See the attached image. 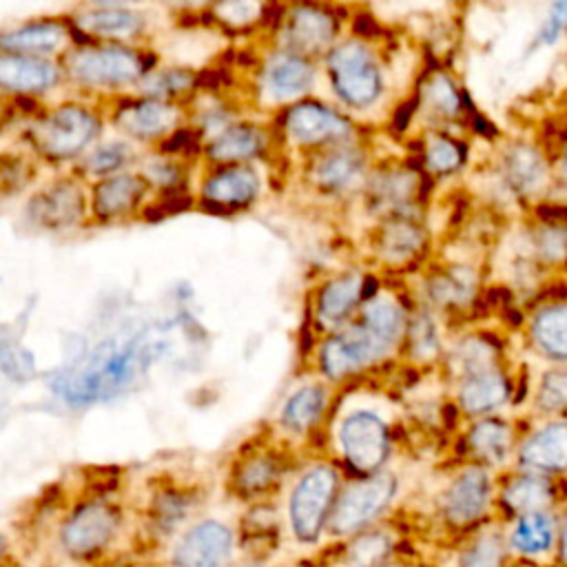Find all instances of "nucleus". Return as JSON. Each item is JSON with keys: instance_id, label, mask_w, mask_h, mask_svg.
Wrapping results in <instances>:
<instances>
[{"instance_id": "obj_1", "label": "nucleus", "mask_w": 567, "mask_h": 567, "mask_svg": "<svg viewBox=\"0 0 567 567\" xmlns=\"http://www.w3.org/2000/svg\"><path fill=\"white\" fill-rule=\"evenodd\" d=\"M498 476L492 470L470 463L445 485L439 503L443 525L458 538L481 529L496 518Z\"/></svg>"}, {"instance_id": "obj_2", "label": "nucleus", "mask_w": 567, "mask_h": 567, "mask_svg": "<svg viewBox=\"0 0 567 567\" xmlns=\"http://www.w3.org/2000/svg\"><path fill=\"white\" fill-rule=\"evenodd\" d=\"M339 496V472L328 463L308 467L288 496V529L297 545L315 547L328 534Z\"/></svg>"}, {"instance_id": "obj_3", "label": "nucleus", "mask_w": 567, "mask_h": 567, "mask_svg": "<svg viewBox=\"0 0 567 567\" xmlns=\"http://www.w3.org/2000/svg\"><path fill=\"white\" fill-rule=\"evenodd\" d=\"M396 489L399 483L392 472L361 476L346 485L337 496L328 534L343 543L370 527H377V520L390 509Z\"/></svg>"}, {"instance_id": "obj_4", "label": "nucleus", "mask_w": 567, "mask_h": 567, "mask_svg": "<svg viewBox=\"0 0 567 567\" xmlns=\"http://www.w3.org/2000/svg\"><path fill=\"white\" fill-rule=\"evenodd\" d=\"M122 532V514L109 501H86L69 512L58 529V547L73 563H89L109 551Z\"/></svg>"}, {"instance_id": "obj_5", "label": "nucleus", "mask_w": 567, "mask_h": 567, "mask_svg": "<svg viewBox=\"0 0 567 567\" xmlns=\"http://www.w3.org/2000/svg\"><path fill=\"white\" fill-rule=\"evenodd\" d=\"M567 501V478H549L518 467L498 474L496 518L501 523L523 514L558 509Z\"/></svg>"}, {"instance_id": "obj_6", "label": "nucleus", "mask_w": 567, "mask_h": 567, "mask_svg": "<svg viewBox=\"0 0 567 567\" xmlns=\"http://www.w3.org/2000/svg\"><path fill=\"white\" fill-rule=\"evenodd\" d=\"M235 551V529L219 518H202L177 534L166 567H230Z\"/></svg>"}, {"instance_id": "obj_7", "label": "nucleus", "mask_w": 567, "mask_h": 567, "mask_svg": "<svg viewBox=\"0 0 567 567\" xmlns=\"http://www.w3.org/2000/svg\"><path fill=\"white\" fill-rule=\"evenodd\" d=\"M514 567H545L556 563L558 509H543L503 523Z\"/></svg>"}, {"instance_id": "obj_8", "label": "nucleus", "mask_w": 567, "mask_h": 567, "mask_svg": "<svg viewBox=\"0 0 567 567\" xmlns=\"http://www.w3.org/2000/svg\"><path fill=\"white\" fill-rule=\"evenodd\" d=\"M97 133V120L78 104H62L31 128L33 144L51 159L78 155Z\"/></svg>"}, {"instance_id": "obj_9", "label": "nucleus", "mask_w": 567, "mask_h": 567, "mask_svg": "<svg viewBox=\"0 0 567 567\" xmlns=\"http://www.w3.org/2000/svg\"><path fill=\"white\" fill-rule=\"evenodd\" d=\"M339 443L348 467L359 476L379 474L390 454L385 423L365 410L346 416L339 427Z\"/></svg>"}, {"instance_id": "obj_10", "label": "nucleus", "mask_w": 567, "mask_h": 567, "mask_svg": "<svg viewBox=\"0 0 567 567\" xmlns=\"http://www.w3.org/2000/svg\"><path fill=\"white\" fill-rule=\"evenodd\" d=\"M334 91L352 106H368L381 91V75L372 53L361 42L348 40L328 55Z\"/></svg>"}, {"instance_id": "obj_11", "label": "nucleus", "mask_w": 567, "mask_h": 567, "mask_svg": "<svg viewBox=\"0 0 567 567\" xmlns=\"http://www.w3.org/2000/svg\"><path fill=\"white\" fill-rule=\"evenodd\" d=\"M512 467L567 478V419H545L529 427L518 441Z\"/></svg>"}, {"instance_id": "obj_12", "label": "nucleus", "mask_w": 567, "mask_h": 567, "mask_svg": "<svg viewBox=\"0 0 567 567\" xmlns=\"http://www.w3.org/2000/svg\"><path fill=\"white\" fill-rule=\"evenodd\" d=\"M71 78L82 84H126L144 73V62L137 53L122 47L78 49L64 58Z\"/></svg>"}, {"instance_id": "obj_13", "label": "nucleus", "mask_w": 567, "mask_h": 567, "mask_svg": "<svg viewBox=\"0 0 567 567\" xmlns=\"http://www.w3.org/2000/svg\"><path fill=\"white\" fill-rule=\"evenodd\" d=\"M388 343L359 323L326 341L321 350V368L330 379H341L374 363L388 352Z\"/></svg>"}, {"instance_id": "obj_14", "label": "nucleus", "mask_w": 567, "mask_h": 567, "mask_svg": "<svg viewBox=\"0 0 567 567\" xmlns=\"http://www.w3.org/2000/svg\"><path fill=\"white\" fill-rule=\"evenodd\" d=\"M503 179L518 197L532 199L547 190L551 197L554 166L538 144L514 142L503 153Z\"/></svg>"}, {"instance_id": "obj_15", "label": "nucleus", "mask_w": 567, "mask_h": 567, "mask_svg": "<svg viewBox=\"0 0 567 567\" xmlns=\"http://www.w3.org/2000/svg\"><path fill=\"white\" fill-rule=\"evenodd\" d=\"M518 441L520 430L514 427L509 421L483 416L470 427L465 436V447L472 463L483 465L492 472H501L503 467L509 470L514 465Z\"/></svg>"}, {"instance_id": "obj_16", "label": "nucleus", "mask_w": 567, "mask_h": 567, "mask_svg": "<svg viewBox=\"0 0 567 567\" xmlns=\"http://www.w3.org/2000/svg\"><path fill=\"white\" fill-rule=\"evenodd\" d=\"M288 133L301 144H326L350 135V124L323 104L299 102L286 113Z\"/></svg>"}, {"instance_id": "obj_17", "label": "nucleus", "mask_w": 567, "mask_h": 567, "mask_svg": "<svg viewBox=\"0 0 567 567\" xmlns=\"http://www.w3.org/2000/svg\"><path fill=\"white\" fill-rule=\"evenodd\" d=\"M452 567H514L501 520H492L458 540Z\"/></svg>"}, {"instance_id": "obj_18", "label": "nucleus", "mask_w": 567, "mask_h": 567, "mask_svg": "<svg viewBox=\"0 0 567 567\" xmlns=\"http://www.w3.org/2000/svg\"><path fill=\"white\" fill-rule=\"evenodd\" d=\"M514 396L512 379L498 370H485L472 377H465L458 388V405L470 416H485L503 408Z\"/></svg>"}, {"instance_id": "obj_19", "label": "nucleus", "mask_w": 567, "mask_h": 567, "mask_svg": "<svg viewBox=\"0 0 567 567\" xmlns=\"http://www.w3.org/2000/svg\"><path fill=\"white\" fill-rule=\"evenodd\" d=\"M84 210L82 193L71 182H58L47 190L38 193L29 204V217L44 228L58 230L73 226Z\"/></svg>"}, {"instance_id": "obj_20", "label": "nucleus", "mask_w": 567, "mask_h": 567, "mask_svg": "<svg viewBox=\"0 0 567 567\" xmlns=\"http://www.w3.org/2000/svg\"><path fill=\"white\" fill-rule=\"evenodd\" d=\"M337 33V22L319 7H295L286 24V42L295 53H319Z\"/></svg>"}, {"instance_id": "obj_21", "label": "nucleus", "mask_w": 567, "mask_h": 567, "mask_svg": "<svg viewBox=\"0 0 567 567\" xmlns=\"http://www.w3.org/2000/svg\"><path fill=\"white\" fill-rule=\"evenodd\" d=\"M396 551V538L385 527H370L341 543L332 567H388Z\"/></svg>"}, {"instance_id": "obj_22", "label": "nucleus", "mask_w": 567, "mask_h": 567, "mask_svg": "<svg viewBox=\"0 0 567 567\" xmlns=\"http://www.w3.org/2000/svg\"><path fill=\"white\" fill-rule=\"evenodd\" d=\"M529 343L538 357L567 365V303L534 310L529 321Z\"/></svg>"}, {"instance_id": "obj_23", "label": "nucleus", "mask_w": 567, "mask_h": 567, "mask_svg": "<svg viewBox=\"0 0 567 567\" xmlns=\"http://www.w3.org/2000/svg\"><path fill=\"white\" fill-rule=\"evenodd\" d=\"M58 80V69L33 55H16L4 53L0 58V84L7 91L18 93H35L44 91Z\"/></svg>"}, {"instance_id": "obj_24", "label": "nucleus", "mask_w": 567, "mask_h": 567, "mask_svg": "<svg viewBox=\"0 0 567 567\" xmlns=\"http://www.w3.org/2000/svg\"><path fill=\"white\" fill-rule=\"evenodd\" d=\"M257 193H259V179L255 171L248 166H230L213 175L202 188V195L208 202L226 208L246 206L257 197Z\"/></svg>"}, {"instance_id": "obj_25", "label": "nucleus", "mask_w": 567, "mask_h": 567, "mask_svg": "<svg viewBox=\"0 0 567 567\" xmlns=\"http://www.w3.org/2000/svg\"><path fill=\"white\" fill-rule=\"evenodd\" d=\"M363 286L365 284L357 272H346L326 281L317 297V317L321 319V323H341L363 297Z\"/></svg>"}, {"instance_id": "obj_26", "label": "nucleus", "mask_w": 567, "mask_h": 567, "mask_svg": "<svg viewBox=\"0 0 567 567\" xmlns=\"http://www.w3.org/2000/svg\"><path fill=\"white\" fill-rule=\"evenodd\" d=\"M177 120L175 106L159 102V100H144L135 102L128 106H122L117 113V124L140 137V140H151L164 135Z\"/></svg>"}, {"instance_id": "obj_27", "label": "nucleus", "mask_w": 567, "mask_h": 567, "mask_svg": "<svg viewBox=\"0 0 567 567\" xmlns=\"http://www.w3.org/2000/svg\"><path fill=\"white\" fill-rule=\"evenodd\" d=\"M312 84V66L295 53H281L266 66V89L277 100H290L306 93Z\"/></svg>"}, {"instance_id": "obj_28", "label": "nucleus", "mask_w": 567, "mask_h": 567, "mask_svg": "<svg viewBox=\"0 0 567 567\" xmlns=\"http://www.w3.org/2000/svg\"><path fill=\"white\" fill-rule=\"evenodd\" d=\"M144 193V179L135 175H113L97 184L93 197V210L104 217L113 219L120 217L137 206Z\"/></svg>"}, {"instance_id": "obj_29", "label": "nucleus", "mask_w": 567, "mask_h": 567, "mask_svg": "<svg viewBox=\"0 0 567 567\" xmlns=\"http://www.w3.org/2000/svg\"><path fill=\"white\" fill-rule=\"evenodd\" d=\"M66 40V31L58 22H33L4 33L0 44L7 53L16 55H42L58 51Z\"/></svg>"}, {"instance_id": "obj_30", "label": "nucleus", "mask_w": 567, "mask_h": 567, "mask_svg": "<svg viewBox=\"0 0 567 567\" xmlns=\"http://www.w3.org/2000/svg\"><path fill=\"white\" fill-rule=\"evenodd\" d=\"M361 168L363 159L359 151L337 148L315 164L312 177L323 190H343L354 184V179L361 175Z\"/></svg>"}, {"instance_id": "obj_31", "label": "nucleus", "mask_w": 567, "mask_h": 567, "mask_svg": "<svg viewBox=\"0 0 567 567\" xmlns=\"http://www.w3.org/2000/svg\"><path fill=\"white\" fill-rule=\"evenodd\" d=\"M264 146V133L252 124L226 126L210 144L208 155L215 162H241L255 157Z\"/></svg>"}, {"instance_id": "obj_32", "label": "nucleus", "mask_w": 567, "mask_h": 567, "mask_svg": "<svg viewBox=\"0 0 567 567\" xmlns=\"http://www.w3.org/2000/svg\"><path fill=\"white\" fill-rule=\"evenodd\" d=\"M78 24L86 33L104 35V38H133L144 20L140 13L122 9V7H95L89 13L78 18Z\"/></svg>"}, {"instance_id": "obj_33", "label": "nucleus", "mask_w": 567, "mask_h": 567, "mask_svg": "<svg viewBox=\"0 0 567 567\" xmlns=\"http://www.w3.org/2000/svg\"><path fill=\"white\" fill-rule=\"evenodd\" d=\"M326 408V392L317 385H308L297 390L284 405L281 423L295 432H303L312 427Z\"/></svg>"}, {"instance_id": "obj_34", "label": "nucleus", "mask_w": 567, "mask_h": 567, "mask_svg": "<svg viewBox=\"0 0 567 567\" xmlns=\"http://www.w3.org/2000/svg\"><path fill=\"white\" fill-rule=\"evenodd\" d=\"M193 501L184 492L157 494L151 505V529L157 538L173 536L188 518Z\"/></svg>"}, {"instance_id": "obj_35", "label": "nucleus", "mask_w": 567, "mask_h": 567, "mask_svg": "<svg viewBox=\"0 0 567 567\" xmlns=\"http://www.w3.org/2000/svg\"><path fill=\"white\" fill-rule=\"evenodd\" d=\"M534 405L545 419H567V365H556L543 372Z\"/></svg>"}, {"instance_id": "obj_36", "label": "nucleus", "mask_w": 567, "mask_h": 567, "mask_svg": "<svg viewBox=\"0 0 567 567\" xmlns=\"http://www.w3.org/2000/svg\"><path fill=\"white\" fill-rule=\"evenodd\" d=\"M279 476L277 461L270 454H257L246 458L235 476V485L244 496H261L268 492Z\"/></svg>"}, {"instance_id": "obj_37", "label": "nucleus", "mask_w": 567, "mask_h": 567, "mask_svg": "<svg viewBox=\"0 0 567 567\" xmlns=\"http://www.w3.org/2000/svg\"><path fill=\"white\" fill-rule=\"evenodd\" d=\"M361 323L388 346H392L401 337L405 326L401 308L388 299H370L363 308Z\"/></svg>"}, {"instance_id": "obj_38", "label": "nucleus", "mask_w": 567, "mask_h": 567, "mask_svg": "<svg viewBox=\"0 0 567 567\" xmlns=\"http://www.w3.org/2000/svg\"><path fill=\"white\" fill-rule=\"evenodd\" d=\"M423 246V233L408 219H394L383 230L381 250L390 261H405Z\"/></svg>"}, {"instance_id": "obj_39", "label": "nucleus", "mask_w": 567, "mask_h": 567, "mask_svg": "<svg viewBox=\"0 0 567 567\" xmlns=\"http://www.w3.org/2000/svg\"><path fill=\"white\" fill-rule=\"evenodd\" d=\"M476 277L470 268H452L432 281V297L443 306H461L474 297Z\"/></svg>"}, {"instance_id": "obj_40", "label": "nucleus", "mask_w": 567, "mask_h": 567, "mask_svg": "<svg viewBox=\"0 0 567 567\" xmlns=\"http://www.w3.org/2000/svg\"><path fill=\"white\" fill-rule=\"evenodd\" d=\"M465 162V146L458 144L452 137L445 135H434L427 140L425 146V166L432 173L439 175H450L454 171H458Z\"/></svg>"}, {"instance_id": "obj_41", "label": "nucleus", "mask_w": 567, "mask_h": 567, "mask_svg": "<svg viewBox=\"0 0 567 567\" xmlns=\"http://www.w3.org/2000/svg\"><path fill=\"white\" fill-rule=\"evenodd\" d=\"M425 95L430 106L445 115V117H454L461 113L463 106V93L456 89V84L445 75V73H436L427 86H425Z\"/></svg>"}, {"instance_id": "obj_42", "label": "nucleus", "mask_w": 567, "mask_h": 567, "mask_svg": "<svg viewBox=\"0 0 567 567\" xmlns=\"http://www.w3.org/2000/svg\"><path fill=\"white\" fill-rule=\"evenodd\" d=\"M131 157H133V151H131L128 144H124V142H109V144L97 146L89 155L84 168L89 173H93V175H109V173L122 168L126 162H131Z\"/></svg>"}, {"instance_id": "obj_43", "label": "nucleus", "mask_w": 567, "mask_h": 567, "mask_svg": "<svg viewBox=\"0 0 567 567\" xmlns=\"http://www.w3.org/2000/svg\"><path fill=\"white\" fill-rule=\"evenodd\" d=\"M410 337V348L419 359H430L439 352V339H436V328L427 315L414 317L408 330Z\"/></svg>"}, {"instance_id": "obj_44", "label": "nucleus", "mask_w": 567, "mask_h": 567, "mask_svg": "<svg viewBox=\"0 0 567 567\" xmlns=\"http://www.w3.org/2000/svg\"><path fill=\"white\" fill-rule=\"evenodd\" d=\"M567 33V0L549 4V13L538 27L532 47H551Z\"/></svg>"}, {"instance_id": "obj_45", "label": "nucleus", "mask_w": 567, "mask_h": 567, "mask_svg": "<svg viewBox=\"0 0 567 567\" xmlns=\"http://www.w3.org/2000/svg\"><path fill=\"white\" fill-rule=\"evenodd\" d=\"M193 75L182 69H164L144 80V86L151 95H173L179 91H186L193 84Z\"/></svg>"}, {"instance_id": "obj_46", "label": "nucleus", "mask_w": 567, "mask_h": 567, "mask_svg": "<svg viewBox=\"0 0 567 567\" xmlns=\"http://www.w3.org/2000/svg\"><path fill=\"white\" fill-rule=\"evenodd\" d=\"M410 190H412V177L410 175L408 177L405 175H392V177L388 175V177H383V182L377 190V197L385 204L396 206V204H403V202L410 199Z\"/></svg>"}, {"instance_id": "obj_47", "label": "nucleus", "mask_w": 567, "mask_h": 567, "mask_svg": "<svg viewBox=\"0 0 567 567\" xmlns=\"http://www.w3.org/2000/svg\"><path fill=\"white\" fill-rule=\"evenodd\" d=\"M259 9H261L259 4H250V2H230V4L213 7V11L219 13L221 20L233 22V24H246V22L255 20Z\"/></svg>"}, {"instance_id": "obj_48", "label": "nucleus", "mask_w": 567, "mask_h": 567, "mask_svg": "<svg viewBox=\"0 0 567 567\" xmlns=\"http://www.w3.org/2000/svg\"><path fill=\"white\" fill-rule=\"evenodd\" d=\"M177 175H179V168L175 164H168V162H153L146 168V177L162 184V186L175 184L179 179Z\"/></svg>"}, {"instance_id": "obj_49", "label": "nucleus", "mask_w": 567, "mask_h": 567, "mask_svg": "<svg viewBox=\"0 0 567 567\" xmlns=\"http://www.w3.org/2000/svg\"><path fill=\"white\" fill-rule=\"evenodd\" d=\"M554 166V186H558L563 193H567V140L551 159Z\"/></svg>"}, {"instance_id": "obj_50", "label": "nucleus", "mask_w": 567, "mask_h": 567, "mask_svg": "<svg viewBox=\"0 0 567 567\" xmlns=\"http://www.w3.org/2000/svg\"><path fill=\"white\" fill-rule=\"evenodd\" d=\"M556 563L567 565V501L558 507V549Z\"/></svg>"}, {"instance_id": "obj_51", "label": "nucleus", "mask_w": 567, "mask_h": 567, "mask_svg": "<svg viewBox=\"0 0 567 567\" xmlns=\"http://www.w3.org/2000/svg\"><path fill=\"white\" fill-rule=\"evenodd\" d=\"M474 131L476 133H481V135H489V137H496L498 135V128L489 122V120H485L483 115H474Z\"/></svg>"}, {"instance_id": "obj_52", "label": "nucleus", "mask_w": 567, "mask_h": 567, "mask_svg": "<svg viewBox=\"0 0 567 567\" xmlns=\"http://www.w3.org/2000/svg\"><path fill=\"white\" fill-rule=\"evenodd\" d=\"M292 567H323L321 563H317V560H308V558H303V560H297Z\"/></svg>"}, {"instance_id": "obj_53", "label": "nucleus", "mask_w": 567, "mask_h": 567, "mask_svg": "<svg viewBox=\"0 0 567 567\" xmlns=\"http://www.w3.org/2000/svg\"><path fill=\"white\" fill-rule=\"evenodd\" d=\"M115 567H148V565L146 563H120Z\"/></svg>"}, {"instance_id": "obj_54", "label": "nucleus", "mask_w": 567, "mask_h": 567, "mask_svg": "<svg viewBox=\"0 0 567 567\" xmlns=\"http://www.w3.org/2000/svg\"><path fill=\"white\" fill-rule=\"evenodd\" d=\"M388 567H414V565H408V563H394V560H392Z\"/></svg>"}, {"instance_id": "obj_55", "label": "nucleus", "mask_w": 567, "mask_h": 567, "mask_svg": "<svg viewBox=\"0 0 567 567\" xmlns=\"http://www.w3.org/2000/svg\"><path fill=\"white\" fill-rule=\"evenodd\" d=\"M545 567H567V565H563V563H549V565H545Z\"/></svg>"}, {"instance_id": "obj_56", "label": "nucleus", "mask_w": 567, "mask_h": 567, "mask_svg": "<svg viewBox=\"0 0 567 567\" xmlns=\"http://www.w3.org/2000/svg\"><path fill=\"white\" fill-rule=\"evenodd\" d=\"M4 567H22L20 563H13V565H4Z\"/></svg>"}]
</instances>
